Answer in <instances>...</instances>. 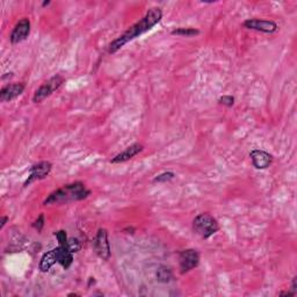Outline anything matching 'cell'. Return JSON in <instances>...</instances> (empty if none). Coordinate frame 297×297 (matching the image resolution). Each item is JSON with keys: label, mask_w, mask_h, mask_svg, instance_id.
<instances>
[{"label": "cell", "mask_w": 297, "mask_h": 297, "mask_svg": "<svg viewBox=\"0 0 297 297\" xmlns=\"http://www.w3.org/2000/svg\"><path fill=\"white\" fill-rule=\"evenodd\" d=\"M250 158L252 160L253 166L257 170H266L273 163V156L265 150L254 149L250 152Z\"/></svg>", "instance_id": "cell-10"}, {"label": "cell", "mask_w": 297, "mask_h": 297, "mask_svg": "<svg viewBox=\"0 0 297 297\" xmlns=\"http://www.w3.org/2000/svg\"><path fill=\"white\" fill-rule=\"evenodd\" d=\"M56 262H58V257L56 247H55V249L48 251L47 253H44L43 256H42L41 260H40L39 269L42 273H47L49 269L53 267Z\"/></svg>", "instance_id": "cell-13"}, {"label": "cell", "mask_w": 297, "mask_h": 297, "mask_svg": "<svg viewBox=\"0 0 297 297\" xmlns=\"http://www.w3.org/2000/svg\"><path fill=\"white\" fill-rule=\"evenodd\" d=\"M67 296H79L78 294H75V293H71V294H69V295Z\"/></svg>", "instance_id": "cell-27"}, {"label": "cell", "mask_w": 297, "mask_h": 297, "mask_svg": "<svg viewBox=\"0 0 297 297\" xmlns=\"http://www.w3.org/2000/svg\"><path fill=\"white\" fill-rule=\"evenodd\" d=\"M156 277H157L158 282H160V283L171 282L173 278L172 269L165 265L159 266V267L157 268V272H156Z\"/></svg>", "instance_id": "cell-15"}, {"label": "cell", "mask_w": 297, "mask_h": 297, "mask_svg": "<svg viewBox=\"0 0 297 297\" xmlns=\"http://www.w3.org/2000/svg\"><path fill=\"white\" fill-rule=\"evenodd\" d=\"M57 251V257H58V264L64 269H69L70 266L72 265L73 262V253L70 252V250L65 246H60L58 245L56 247Z\"/></svg>", "instance_id": "cell-14"}, {"label": "cell", "mask_w": 297, "mask_h": 297, "mask_svg": "<svg viewBox=\"0 0 297 297\" xmlns=\"http://www.w3.org/2000/svg\"><path fill=\"white\" fill-rule=\"evenodd\" d=\"M30 34V20L28 18H22L18 21L10 35V41L12 44H19L26 41Z\"/></svg>", "instance_id": "cell-9"}, {"label": "cell", "mask_w": 297, "mask_h": 297, "mask_svg": "<svg viewBox=\"0 0 297 297\" xmlns=\"http://www.w3.org/2000/svg\"><path fill=\"white\" fill-rule=\"evenodd\" d=\"M174 178H176V173L170 172V171H168V172H163V173L158 174V176L154 179V182L155 183H157V182L158 183H165V182L171 181V180H173Z\"/></svg>", "instance_id": "cell-17"}, {"label": "cell", "mask_w": 297, "mask_h": 297, "mask_svg": "<svg viewBox=\"0 0 297 297\" xmlns=\"http://www.w3.org/2000/svg\"><path fill=\"white\" fill-rule=\"evenodd\" d=\"M123 231H124V232H127V234H131V235H133L134 232H135V229H134V228H125Z\"/></svg>", "instance_id": "cell-25"}, {"label": "cell", "mask_w": 297, "mask_h": 297, "mask_svg": "<svg viewBox=\"0 0 297 297\" xmlns=\"http://www.w3.org/2000/svg\"><path fill=\"white\" fill-rule=\"evenodd\" d=\"M91 195V191L84 183L80 181H76L72 183H67L63 187L56 189L48 195L43 204L44 206H57V204L69 203V202L81 201L87 198Z\"/></svg>", "instance_id": "cell-2"}, {"label": "cell", "mask_w": 297, "mask_h": 297, "mask_svg": "<svg viewBox=\"0 0 297 297\" xmlns=\"http://www.w3.org/2000/svg\"><path fill=\"white\" fill-rule=\"evenodd\" d=\"M296 282H297V277H294L293 281H292V292L297 294V283Z\"/></svg>", "instance_id": "cell-24"}, {"label": "cell", "mask_w": 297, "mask_h": 297, "mask_svg": "<svg viewBox=\"0 0 297 297\" xmlns=\"http://www.w3.org/2000/svg\"><path fill=\"white\" fill-rule=\"evenodd\" d=\"M67 249L70 250V252L72 253H78L81 250V244L77 238H69L67 239Z\"/></svg>", "instance_id": "cell-18"}, {"label": "cell", "mask_w": 297, "mask_h": 297, "mask_svg": "<svg viewBox=\"0 0 297 297\" xmlns=\"http://www.w3.org/2000/svg\"><path fill=\"white\" fill-rule=\"evenodd\" d=\"M278 296H288V297H294L296 296V293L292 292V290H289V292H281L278 294Z\"/></svg>", "instance_id": "cell-23"}, {"label": "cell", "mask_w": 297, "mask_h": 297, "mask_svg": "<svg viewBox=\"0 0 297 297\" xmlns=\"http://www.w3.org/2000/svg\"><path fill=\"white\" fill-rule=\"evenodd\" d=\"M93 247H94V252L97 253V256L99 257L100 259L108 260L110 258L112 251H110L108 232H107L106 229L101 228L98 230L96 238H94L93 241Z\"/></svg>", "instance_id": "cell-5"}, {"label": "cell", "mask_w": 297, "mask_h": 297, "mask_svg": "<svg viewBox=\"0 0 297 297\" xmlns=\"http://www.w3.org/2000/svg\"><path fill=\"white\" fill-rule=\"evenodd\" d=\"M55 236H56L57 240H58V245H60V246H65L67 247V236H66V232L64 230H59L57 232H55Z\"/></svg>", "instance_id": "cell-19"}, {"label": "cell", "mask_w": 297, "mask_h": 297, "mask_svg": "<svg viewBox=\"0 0 297 297\" xmlns=\"http://www.w3.org/2000/svg\"><path fill=\"white\" fill-rule=\"evenodd\" d=\"M53 170V164L50 161L42 160L40 163L33 165L29 168V176L28 179L23 183V187H28L33 182L39 181V180H43L49 176V173Z\"/></svg>", "instance_id": "cell-7"}, {"label": "cell", "mask_w": 297, "mask_h": 297, "mask_svg": "<svg viewBox=\"0 0 297 297\" xmlns=\"http://www.w3.org/2000/svg\"><path fill=\"white\" fill-rule=\"evenodd\" d=\"M8 217L7 216H1V219H0V230H2V229L5 228L6 223L8 222Z\"/></svg>", "instance_id": "cell-22"}, {"label": "cell", "mask_w": 297, "mask_h": 297, "mask_svg": "<svg viewBox=\"0 0 297 297\" xmlns=\"http://www.w3.org/2000/svg\"><path fill=\"white\" fill-rule=\"evenodd\" d=\"M218 102L226 107H232L235 105V98L232 96H223L218 99Z\"/></svg>", "instance_id": "cell-21"}, {"label": "cell", "mask_w": 297, "mask_h": 297, "mask_svg": "<svg viewBox=\"0 0 297 297\" xmlns=\"http://www.w3.org/2000/svg\"><path fill=\"white\" fill-rule=\"evenodd\" d=\"M161 19H163V11H161V8H150L142 19L137 21L133 26H130L122 35L116 38L114 41L110 42L108 45V53L115 54L116 51H119L121 48H123L124 45L129 43L130 41H133V40L139 38V36L143 35V34L149 32V30H151L156 24L160 22Z\"/></svg>", "instance_id": "cell-1"}, {"label": "cell", "mask_w": 297, "mask_h": 297, "mask_svg": "<svg viewBox=\"0 0 297 297\" xmlns=\"http://www.w3.org/2000/svg\"><path fill=\"white\" fill-rule=\"evenodd\" d=\"M143 151V145L139 143H135L133 145H130L129 148H127L124 150V151H122L121 154L116 155L114 158L110 160V163L112 164H120V163H124V161L130 160V159H133L135 156H137L139 154V152Z\"/></svg>", "instance_id": "cell-12"}, {"label": "cell", "mask_w": 297, "mask_h": 297, "mask_svg": "<svg viewBox=\"0 0 297 297\" xmlns=\"http://www.w3.org/2000/svg\"><path fill=\"white\" fill-rule=\"evenodd\" d=\"M64 80H65V79L59 75H56L54 76V77H51L50 79H48L47 81H44L43 84L35 91V93H34L33 96V102L40 103L47 99V98L50 97L55 91H57L58 88L62 86Z\"/></svg>", "instance_id": "cell-4"}, {"label": "cell", "mask_w": 297, "mask_h": 297, "mask_svg": "<svg viewBox=\"0 0 297 297\" xmlns=\"http://www.w3.org/2000/svg\"><path fill=\"white\" fill-rule=\"evenodd\" d=\"M32 226L38 232H41L42 230H43V226H44V215H43V214H41V215L38 217V219L34 220Z\"/></svg>", "instance_id": "cell-20"}, {"label": "cell", "mask_w": 297, "mask_h": 297, "mask_svg": "<svg viewBox=\"0 0 297 297\" xmlns=\"http://www.w3.org/2000/svg\"><path fill=\"white\" fill-rule=\"evenodd\" d=\"M243 26L246 29L256 30V32L265 33V34H273L277 32L278 26L277 22L272 20L264 19H247L243 22Z\"/></svg>", "instance_id": "cell-8"}, {"label": "cell", "mask_w": 297, "mask_h": 297, "mask_svg": "<svg viewBox=\"0 0 297 297\" xmlns=\"http://www.w3.org/2000/svg\"><path fill=\"white\" fill-rule=\"evenodd\" d=\"M200 34V30L197 28H191V27H179L172 30V35H178V36H186V38H192V36H197Z\"/></svg>", "instance_id": "cell-16"}, {"label": "cell", "mask_w": 297, "mask_h": 297, "mask_svg": "<svg viewBox=\"0 0 297 297\" xmlns=\"http://www.w3.org/2000/svg\"><path fill=\"white\" fill-rule=\"evenodd\" d=\"M200 264V254L197 250H183L179 254V267L181 274L188 273L192 269L197 268Z\"/></svg>", "instance_id": "cell-6"}, {"label": "cell", "mask_w": 297, "mask_h": 297, "mask_svg": "<svg viewBox=\"0 0 297 297\" xmlns=\"http://www.w3.org/2000/svg\"><path fill=\"white\" fill-rule=\"evenodd\" d=\"M26 85L24 82H13V84L6 85L0 90V101L1 102H11L12 100L17 99L23 93Z\"/></svg>", "instance_id": "cell-11"}, {"label": "cell", "mask_w": 297, "mask_h": 297, "mask_svg": "<svg viewBox=\"0 0 297 297\" xmlns=\"http://www.w3.org/2000/svg\"><path fill=\"white\" fill-rule=\"evenodd\" d=\"M192 229L202 239H208L219 230L218 220L208 213L200 214L193 219Z\"/></svg>", "instance_id": "cell-3"}, {"label": "cell", "mask_w": 297, "mask_h": 297, "mask_svg": "<svg viewBox=\"0 0 297 297\" xmlns=\"http://www.w3.org/2000/svg\"><path fill=\"white\" fill-rule=\"evenodd\" d=\"M48 5H50V1H49V0H48V1L42 2V7H45V6H48Z\"/></svg>", "instance_id": "cell-26"}]
</instances>
